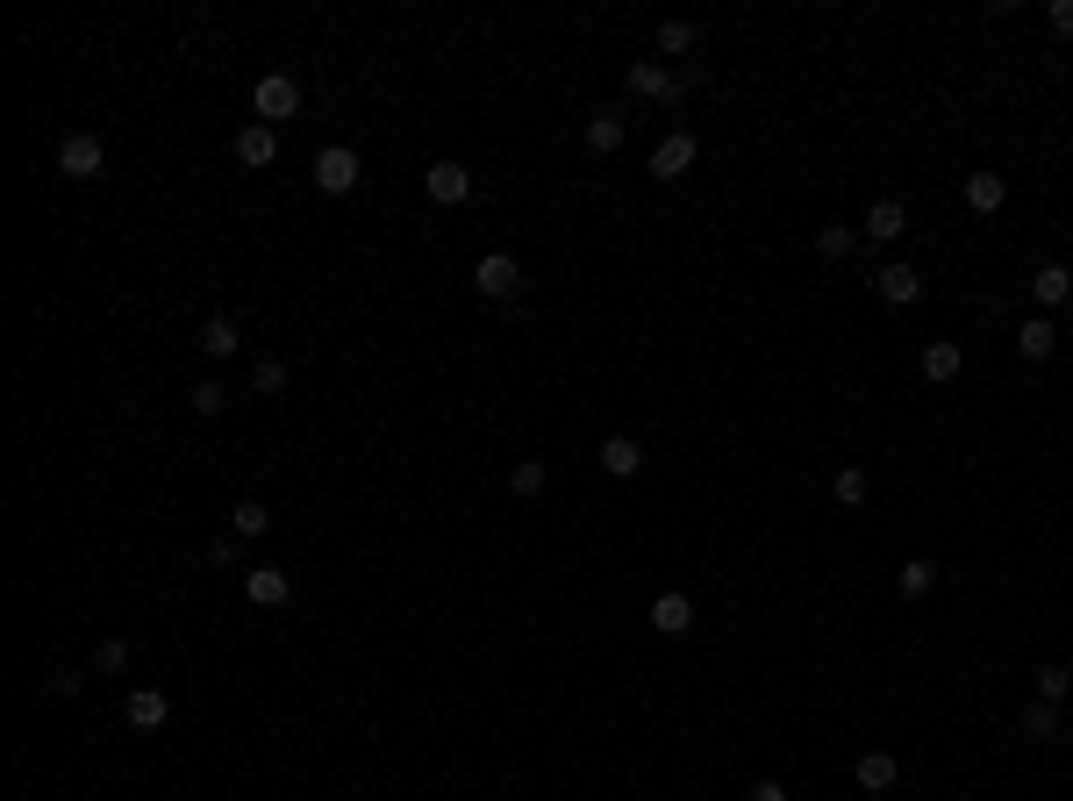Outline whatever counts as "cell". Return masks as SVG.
I'll return each instance as SVG.
<instances>
[{
	"mask_svg": "<svg viewBox=\"0 0 1073 801\" xmlns=\"http://www.w3.org/2000/svg\"><path fill=\"white\" fill-rule=\"evenodd\" d=\"M251 108H259V123H294L301 115V86H294V72H265L259 86H251Z\"/></svg>",
	"mask_w": 1073,
	"mask_h": 801,
	"instance_id": "cell-1",
	"label": "cell"
},
{
	"mask_svg": "<svg viewBox=\"0 0 1073 801\" xmlns=\"http://www.w3.org/2000/svg\"><path fill=\"white\" fill-rule=\"evenodd\" d=\"M101 165H108V150H101L94 129H72L65 144H57V172L65 179H101Z\"/></svg>",
	"mask_w": 1073,
	"mask_h": 801,
	"instance_id": "cell-2",
	"label": "cell"
},
{
	"mask_svg": "<svg viewBox=\"0 0 1073 801\" xmlns=\"http://www.w3.org/2000/svg\"><path fill=\"white\" fill-rule=\"evenodd\" d=\"M473 286H480L487 301H516V294H523V265L508 259V251H487V259L473 265Z\"/></svg>",
	"mask_w": 1073,
	"mask_h": 801,
	"instance_id": "cell-3",
	"label": "cell"
},
{
	"mask_svg": "<svg viewBox=\"0 0 1073 801\" xmlns=\"http://www.w3.org/2000/svg\"><path fill=\"white\" fill-rule=\"evenodd\" d=\"M358 172H366V165H358V150H351V144L315 150V187H323V193H351V187H358Z\"/></svg>",
	"mask_w": 1073,
	"mask_h": 801,
	"instance_id": "cell-4",
	"label": "cell"
},
{
	"mask_svg": "<svg viewBox=\"0 0 1073 801\" xmlns=\"http://www.w3.org/2000/svg\"><path fill=\"white\" fill-rule=\"evenodd\" d=\"M422 193H430L436 208H459V201H473V172H465L459 158H436L430 172H422Z\"/></svg>",
	"mask_w": 1073,
	"mask_h": 801,
	"instance_id": "cell-5",
	"label": "cell"
},
{
	"mask_svg": "<svg viewBox=\"0 0 1073 801\" xmlns=\"http://www.w3.org/2000/svg\"><path fill=\"white\" fill-rule=\"evenodd\" d=\"M244 601L251 609H286V601H294V580H286L280 566H251L244 572Z\"/></svg>",
	"mask_w": 1073,
	"mask_h": 801,
	"instance_id": "cell-6",
	"label": "cell"
},
{
	"mask_svg": "<svg viewBox=\"0 0 1073 801\" xmlns=\"http://www.w3.org/2000/svg\"><path fill=\"white\" fill-rule=\"evenodd\" d=\"M873 294H881L887 308H916L924 280H916V265H881V272H873Z\"/></svg>",
	"mask_w": 1073,
	"mask_h": 801,
	"instance_id": "cell-7",
	"label": "cell"
},
{
	"mask_svg": "<svg viewBox=\"0 0 1073 801\" xmlns=\"http://www.w3.org/2000/svg\"><path fill=\"white\" fill-rule=\"evenodd\" d=\"M630 94L638 101H680V80L659 65V57H638V65H630Z\"/></svg>",
	"mask_w": 1073,
	"mask_h": 801,
	"instance_id": "cell-8",
	"label": "cell"
},
{
	"mask_svg": "<svg viewBox=\"0 0 1073 801\" xmlns=\"http://www.w3.org/2000/svg\"><path fill=\"white\" fill-rule=\"evenodd\" d=\"M694 158H702V144H694V136H687V129H673V136H666V144H659V150H652V179H680V172H687V165H694Z\"/></svg>",
	"mask_w": 1073,
	"mask_h": 801,
	"instance_id": "cell-9",
	"label": "cell"
},
{
	"mask_svg": "<svg viewBox=\"0 0 1073 801\" xmlns=\"http://www.w3.org/2000/svg\"><path fill=\"white\" fill-rule=\"evenodd\" d=\"M902 230H909V208H902L895 193H881V201L866 208V236L873 244H902Z\"/></svg>",
	"mask_w": 1073,
	"mask_h": 801,
	"instance_id": "cell-10",
	"label": "cell"
},
{
	"mask_svg": "<svg viewBox=\"0 0 1073 801\" xmlns=\"http://www.w3.org/2000/svg\"><path fill=\"white\" fill-rule=\"evenodd\" d=\"M601 473H609V479H638L644 473V444H638V436H601Z\"/></svg>",
	"mask_w": 1073,
	"mask_h": 801,
	"instance_id": "cell-11",
	"label": "cell"
},
{
	"mask_svg": "<svg viewBox=\"0 0 1073 801\" xmlns=\"http://www.w3.org/2000/svg\"><path fill=\"white\" fill-rule=\"evenodd\" d=\"M272 158H280V129H272V123L236 129V165H251V172H259V165H272Z\"/></svg>",
	"mask_w": 1073,
	"mask_h": 801,
	"instance_id": "cell-12",
	"label": "cell"
},
{
	"mask_svg": "<svg viewBox=\"0 0 1073 801\" xmlns=\"http://www.w3.org/2000/svg\"><path fill=\"white\" fill-rule=\"evenodd\" d=\"M123 716H129V730H165V716H172V702H165L158 687H136L129 702H123Z\"/></svg>",
	"mask_w": 1073,
	"mask_h": 801,
	"instance_id": "cell-13",
	"label": "cell"
},
{
	"mask_svg": "<svg viewBox=\"0 0 1073 801\" xmlns=\"http://www.w3.org/2000/svg\"><path fill=\"white\" fill-rule=\"evenodd\" d=\"M1031 301H1038V308H1066V301H1073V272L1066 265H1038L1031 272Z\"/></svg>",
	"mask_w": 1073,
	"mask_h": 801,
	"instance_id": "cell-14",
	"label": "cell"
},
{
	"mask_svg": "<svg viewBox=\"0 0 1073 801\" xmlns=\"http://www.w3.org/2000/svg\"><path fill=\"white\" fill-rule=\"evenodd\" d=\"M1017 351L1031 358V366H1045V358L1060 351V329H1052L1045 315H1031V323H1017Z\"/></svg>",
	"mask_w": 1073,
	"mask_h": 801,
	"instance_id": "cell-15",
	"label": "cell"
},
{
	"mask_svg": "<svg viewBox=\"0 0 1073 801\" xmlns=\"http://www.w3.org/2000/svg\"><path fill=\"white\" fill-rule=\"evenodd\" d=\"M1002 201H1009V179L1002 172H966V208H974V215H995Z\"/></svg>",
	"mask_w": 1073,
	"mask_h": 801,
	"instance_id": "cell-16",
	"label": "cell"
},
{
	"mask_svg": "<svg viewBox=\"0 0 1073 801\" xmlns=\"http://www.w3.org/2000/svg\"><path fill=\"white\" fill-rule=\"evenodd\" d=\"M652 630H666V637H687V630H694V601H687V594H659V601H652Z\"/></svg>",
	"mask_w": 1073,
	"mask_h": 801,
	"instance_id": "cell-17",
	"label": "cell"
},
{
	"mask_svg": "<svg viewBox=\"0 0 1073 801\" xmlns=\"http://www.w3.org/2000/svg\"><path fill=\"white\" fill-rule=\"evenodd\" d=\"M895 780H902V759H895V751H866V759H859V788H866V794H887Z\"/></svg>",
	"mask_w": 1073,
	"mask_h": 801,
	"instance_id": "cell-18",
	"label": "cell"
},
{
	"mask_svg": "<svg viewBox=\"0 0 1073 801\" xmlns=\"http://www.w3.org/2000/svg\"><path fill=\"white\" fill-rule=\"evenodd\" d=\"M959 366H966L959 344H924V380L930 387H951V380H959Z\"/></svg>",
	"mask_w": 1073,
	"mask_h": 801,
	"instance_id": "cell-19",
	"label": "cell"
},
{
	"mask_svg": "<svg viewBox=\"0 0 1073 801\" xmlns=\"http://www.w3.org/2000/svg\"><path fill=\"white\" fill-rule=\"evenodd\" d=\"M544 479H551V465H544V459H516V465H508V494H516V502H537Z\"/></svg>",
	"mask_w": 1073,
	"mask_h": 801,
	"instance_id": "cell-20",
	"label": "cell"
},
{
	"mask_svg": "<svg viewBox=\"0 0 1073 801\" xmlns=\"http://www.w3.org/2000/svg\"><path fill=\"white\" fill-rule=\"evenodd\" d=\"M201 351L208 358H236V315H208V323H201Z\"/></svg>",
	"mask_w": 1073,
	"mask_h": 801,
	"instance_id": "cell-21",
	"label": "cell"
},
{
	"mask_svg": "<svg viewBox=\"0 0 1073 801\" xmlns=\"http://www.w3.org/2000/svg\"><path fill=\"white\" fill-rule=\"evenodd\" d=\"M1023 737H1038V745H1052V737H1060V708L1052 702H1023Z\"/></svg>",
	"mask_w": 1073,
	"mask_h": 801,
	"instance_id": "cell-22",
	"label": "cell"
},
{
	"mask_svg": "<svg viewBox=\"0 0 1073 801\" xmlns=\"http://www.w3.org/2000/svg\"><path fill=\"white\" fill-rule=\"evenodd\" d=\"M265 523H272V508L259 502V494H244V502L230 508V530H236V537H265Z\"/></svg>",
	"mask_w": 1073,
	"mask_h": 801,
	"instance_id": "cell-23",
	"label": "cell"
},
{
	"mask_svg": "<svg viewBox=\"0 0 1073 801\" xmlns=\"http://www.w3.org/2000/svg\"><path fill=\"white\" fill-rule=\"evenodd\" d=\"M938 587V566L930 558H902V601H924Z\"/></svg>",
	"mask_w": 1073,
	"mask_h": 801,
	"instance_id": "cell-24",
	"label": "cell"
},
{
	"mask_svg": "<svg viewBox=\"0 0 1073 801\" xmlns=\"http://www.w3.org/2000/svg\"><path fill=\"white\" fill-rule=\"evenodd\" d=\"M1066 694H1073V673H1066V666H1038V679H1031V702H1052V708H1060Z\"/></svg>",
	"mask_w": 1073,
	"mask_h": 801,
	"instance_id": "cell-25",
	"label": "cell"
},
{
	"mask_svg": "<svg viewBox=\"0 0 1073 801\" xmlns=\"http://www.w3.org/2000/svg\"><path fill=\"white\" fill-rule=\"evenodd\" d=\"M587 150H623V115H587Z\"/></svg>",
	"mask_w": 1073,
	"mask_h": 801,
	"instance_id": "cell-26",
	"label": "cell"
},
{
	"mask_svg": "<svg viewBox=\"0 0 1073 801\" xmlns=\"http://www.w3.org/2000/svg\"><path fill=\"white\" fill-rule=\"evenodd\" d=\"M830 494H838L844 508H859V502H866V494H873V479L859 473V465H838V479H830Z\"/></svg>",
	"mask_w": 1073,
	"mask_h": 801,
	"instance_id": "cell-27",
	"label": "cell"
},
{
	"mask_svg": "<svg viewBox=\"0 0 1073 801\" xmlns=\"http://www.w3.org/2000/svg\"><path fill=\"white\" fill-rule=\"evenodd\" d=\"M816 251H823V259H852V251H859V230L830 222V230H816Z\"/></svg>",
	"mask_w": 1073,
	"mask_h": 801,
	"instance_id": "cell-28",
	"label": "cell"
},
{
	"mask_svg": "<svg viewBox=\"0 0 1073 801\" xmlns=\"http://www.w3.org/2000/svg\"><path fill=\"white\" fill-rule=\"evenodd\" d=\"M187 401H193V415H222V408H230V387H222V380H201Z\"/></svg>",
	"mask_w": 1073,
	"mask_h": 801,
	"instance_id": "cell-29",
	"label": "cell"
},
{
	"mask_svg": "<svg viewBox=\"0 0 1073 801\" xmlns=\"http://www.w3.org/2000/svg\"><path fill=\"white\" fill-rule=\"evenodd\" d=\"M659 51H666V57H687L694 51V22H659Z\"/></svg>",
	"mask_w": 1073,
	"mask_h": 801,
	"instance_id": "cell-30",
	"label": "cell"
},
{
	"mask_svg": "<svg viewBox=\"0 0 1073 801\" xmlns=\"http://www.w3.org/2000/svg\"><path fill=\"white\" fill-rule=\"evenodd\" d=\"M123 666H129V644L123 637H101L94 644V673H123Z\"/></svg>",
	"mask_w": 1073,
	"mask_h": 801,
	"instance_id": "cell-31",
	"label": "cell"
},
{
	"mask_svg": "<svg viewBox=\"0 0 1073 801\" xmlns=\"http://www.w3.org/2000/svg\"><path fill=\"white\" fill-rule=\"evenodd\" d=\"M236 558H244V537H236V530L208 537V566H236Z\"/></svg>",
	"mask_w": 1073,
	"mask_h": 801,
	"instance_id": "cell-32",
	"label": "cell"
},
{
	"mask_svg": "<svg viewBox=\"0 0 1073 801\" xmlns=\"http://www.w3.org/2000/svg\"><path fill=\"white\" fill-rule=\"evenodd\" d=\"M251 387H259V394H286V366H280V358H265V366L251 372Z\"/></svg>",
	"mask_w": 1073,
	"mask_h": 801,
	"instance_id": "cell-33",
	"label": "cell"
},
{
	"mask_svg": "<svg viewBox=\"0 0 1073 801\" xmlns=\"http://www.w3.org/2000/svg\"><path fill=\"white\" fill-rule=\"evenodd\" d=\"M51 694H57V702H72V694H80V673H72V666L51 673Z\"/></svg>",
	"mask_w": 1073,
	"mask_h": 801,
	"instance_id": "cell-34",
	"label": "cell"
},
{
	"mask_svg": "<svg viewBox=\"0 0 1073 801\" xmlns=\"http://www.w3.org/2000/svg\"><path fill=\"white\" fill-rule=\"evenodd\" d=\"M1045 14H1052V29H1060V36H1073V0H1052Z\"/></svg>",
	"mask_w": 1073,
	"mask_h": 801,
	"instance_id": "cell-35",
	"label": "cell"
},
{
	"mask_svg": "<svg viewBox=\"0 0 1073 801\" xmlns=\"http://www.w3.org/2000/svg\"><path fill=\"white\" fill-rule=\"evenodd\" d=\"M751 801H788V788H780V780H759V788H751Z\"/></svg>",
	"mask_w": 1073,
	"mask_h": 801,
	"instance_id": "cell-36",
	"label": "cell"
},
{
	"mask_svg": "<svg viewBox=\"0 0 1073 801\" xmlns=\"http://www.w3.org/2000/svg\"><path fill=\"white\" fill-rule=\"evenodd\" d=\"M1066 329H1073V323H1066Z\"/></svg>",
	"mask_w": 1073,
	"mask_h": 801,
	"instance_id": "cell-37",
	"label": "cell"
}]
</instances>
